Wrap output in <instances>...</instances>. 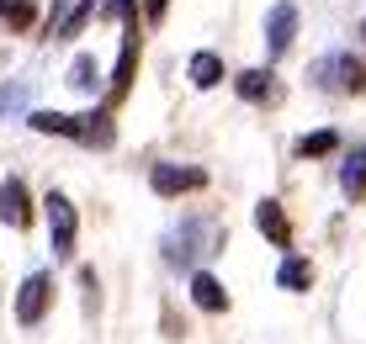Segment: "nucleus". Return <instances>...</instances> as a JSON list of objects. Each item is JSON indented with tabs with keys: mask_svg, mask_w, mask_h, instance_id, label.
Here are the masks:
<instances>
[{
	"mask_svg": "<svg viewBox=\"0 0 366 344\" xmlns=\"http://www.w3.org/2000/svg\"><path fill=\"white\" fill-rule=\"evenodd\" d=\"M37 133H48V138H74V143H85V148H112L117 143V122H112V106H96V111H32L27 117Z\"/></svg>",
	"mask_w": 366,
	"mask_h": 344,
	"instance_id": "1",
	"label": "nucleus"
},
{
	"mask_svg": "<svg viewBox=\"0 0 366 344\" xmlns=\"http://www.w3.org/2000/svg\"><path fill=\"white\" fill-rule=\"evenodd\" d=\"M308 80L324 85V91H340V96H366V64L356 54H324V59H313Z\"/></svg>",
	"mask_w": 366,
	"mask_h": 344,
	"instance_id": "2",
	"label": "nucleus"
},
{
	"mask_svg": "<svg viewBox=\"0 0 366 344\" xmlns=\"http://www.w3.org/2000/svg\"><path fill=\"white\" fill-rule=\"evenodd\" d=\"M48 233H54V260H74V233H80V218H74V201L64 191H48Z\"/></svg>",
	"mask_w": 366,
	"mask_h": 344,
	"instance_id": "3",
	"label": "nucleus"
},
{
	"mask_svg": "<svg viewBox=\"0 0 366 344\" xmlns=\"http://www.w3.org/2000/svg\"><path fill=\"white\" fill-rule=\"evenodd\" d=\"M149 186H154L159 196H186V191L207 186V170H202V164H181V159H159L154 170H149Z\"/></svg>",
	"mask_w": 366,
	"mask_h": 344,
	"instance_id": "4",
	"label": "nucleus"
},
{
	"mask_svg": "<svg viewBox=\"0 0 366 344\" xmlns=\"http://www.w3.org/2000/svg\"><path fill=\"white\" fill-rule=\"evenodd\" d=\"M48 302H54V275H48V270L27 275V281H21V291H16V323H21V328L43 323Z\"/></svg>",
	"mask_w": 366,
	"mask_h": 344,
	"instance_id": "5",
	"label": "nucleus"
},
{
	"mask_svg": "<svg viewBox=\"0 0 366 344\" xmlns=\"http://www.w3.org/2000/svg\"><path fill=\"white\" fill-rule=\"evenodd\" d=\"M297 0H276V6L266 11V54L271 59H282L287 48L297 43Z\"/></svg>",
	"mask_w": 366,
	"mask_h": 344,
	"instance_id": "6",
	"label": "nucleus"
},
{
	"mask_svg": "<svg viewBox=\"0 0 366 344\" xmlns=\"http://www.w3.org/2000/svg\"><path fill=\"white\" fill-rule=\"evenodd\" d=\"M138 54H144V43H138V27L128 21V32H122V59H117V69H112V80H107V101L117 106L122 96L133 91V74H138Z\"/></svg>",
	"mask_w": 366,
	"mask_h": 344,
	"instance_id": "7",
	"label": "nucleus"
},
{
	"mask_svg": "<svg viewBox=\"0 0 366 344\" xmlns=\"http://www.w3.org/2000/svg\"><path fill=\"white\" fill-rule=\"evenodd\" d=\"M0 223L6 228H32V196L27 186L11 175V181H0Z\"/></svg>",
	"mask_w": 366,
	"mask_h": 344,
	"instance_id": "8",
	"label": "nucleus"
},
{
	"mask_svg": "<svg viewBox=\"0 0 366 344\" xmlns=\"http://www.w3.org/2000/svg\"><path fill=\"white\" fill-rule=\"evenodd\" d=\"M234 91H239V101L271 106V101L282 96V85H276V74H271V69H239V74H234Z\"/></svg>",
	"mask_w": 366,
	"mask_h": 344,
	"instance_id": "9",
	"label": "nucleus"
},
{
	"mask_svg": "<svg viewBox=\"0 0 366 344\" xmlns=\"http://www.w3.org/2000/svg\"><path fill=\"white\" fill-rule=\"evenodd\" d=\"M255 228H260V233H266L271 238V244L276 249H292V223H287V212H282V201H260V207H255Z\"/></svg>",
	"mask_w": 366,
	"mask_h": 344,
	"instance_id": "10",
	"label": "nucleus"
},
{
	"mask_svg": "<svg viewBox=\"0 0 366 344\" xmlns=\"http://www.w3.org/2000/svg\"><path fill=\"white\" fill-rule=\"evenodd\" d=\"M192 302H197L202 313H229V291L212 281L207 270H197V275H192Z\"/></svg>",
	"mask_w": 366,
	"mask_h": 344,
	"instance_id": "11",
	"label": "nucleus"
},
{
	"mask_svg": "<svg viewBox=\"0 0 366 344\" xmlns=\"http://www.w3.org/2000/svg\"><path fill=\"white\" fill-rule=\"evenodd\" d=\"M340 191H345L350 201L366 196V148H350L345 164H340Z\"/></svg>",
	"mask_w": 366,
	"mask_h": 344,
	"instance_id": "12",
	"label": "nucleus"
},
{
	"mask_svg": "<svg viewBox=\"0 0 366 344\" xmlns=\"http://www.w3.org/2000/svg\"><path fill=\"white\" fill-rule=\"evenodd\" d=\"M276 286L282 291H308L313 286V265L302 260V254H287V260L276 265Z\"/></svg>",
	"mask_w": 366,
	"mask_h": 344,
	"instance_id": "13",
	"label": "nucleus"
},
{
	"mask_svg": "<svg viewBox=\"0 0 366 344\" xmlns=\"http://www.w3.org/2000/svg\"><path fill=\"white\" fill-rule=\"evenodd\" d=\"M0 27L6 32H32L37 27V0H0Z\"/></svg>",
	"mask_w": 366,
	"mask_h": 344,
	"instance_id": "14",
	"label": "nucleus"
},
{
	"mask_svg": "<svg viewBox=\"0 0 366 344\" xmlns=\"http://www.w3.org/2000/svg\"><path fill=\"white\" fill-rule=\"evenodd\" d=\"M335 148H340V133H335V127H319V133H302V138H297L292 154H297V159H330Z\"/></svg>",
	"mask_w": 366,
	"mask_h": 344,
	"instance_id": "15",
	"label": "nucleus"
},
{
	"mask_svg": "<svg viewBox=\"0 0 366 344\" xmlns=\"http://www.w3.org/2000/svg\"><path fill=\"white\" fill-rule=\"evenodd\" d=\"M186 80H192L197 91H212V85L223 80V59H218V54H192V64H186Z\"/></svg>",
	"mask_w": 366,
	"mask_h": 344,
	"instance_id": "16",
	"label": "nucleus"
},
{
	"mask_svg": "<svg viewBox=\"0 0 366 344\" xmlns=\"http://www.w3.org/2000/svg\"><path fill=\"white\" fill-rule=\"evenodd\" d=\"M96 6H101V0H80L74 11H64V16H59V27H54V37H74V32L85 27V21H91V11H96Z\"/></svg>",
	"mask_w": 366,
	"mask_h": 344,
	"instance_id": "17",
	"label": "nucleus"
},
{
	"mask_svg": "<svg viewBox=\"0 0 366 344\" xmlns=\"http://www.w3.org/2000/svg\"><path fill=\"white\" fill-rule=\"evenodd\" d=\"M69 85H74V91H96V59L91 54H74V64H69Z\"/></svg>",
	"mask_w": 366,
	"mask_h": 344,
	"instance_id": "18",
	"label": "nucleus"
},
{
	"mask_svg": "<svg viewBox=\"0 0 366 344\" xmlns=\"http://www.w3.org/2000/svg\"><path fill=\"white\" fill-rule=\"evenodd\" d=\"M165 16H170V0H144V21L149 27H159Z\"/></svg>",
	"mask_w": 366,
	"mask_h": 344,
	"instance_id": "19",
	"label": "nucleus"
},
{
	"mask_svg": "<svg viewBox=\"0 0 366 344\" xmlns=\"http://www.w3.org/2000/svg\"><path fill=\"white\" fill-rule=\"evenodd\" d=\"M107 16H133V0H107Z\"/></svg>",
	"mask_w": 366,
	"mask_h": 344,
	"instance_id": "20",
	"label": "nucleus"
},
{
	"mask_svg": "<svg viewBox=\"0 0 366 344\" xmlns=\"http://www.w3.org/2000/svg\"><path fill=\"white\" fill-rule=\"evenodd\" d=\"M361 43H366V21H361Z\"/></svg>",
	"mask_w": 366,
	"mask_h": 344,
	"instance_id": "21",
	"label": "nucleus"
}]
</instances>
